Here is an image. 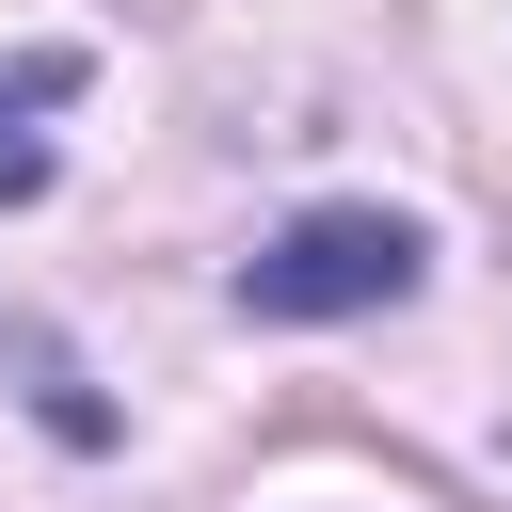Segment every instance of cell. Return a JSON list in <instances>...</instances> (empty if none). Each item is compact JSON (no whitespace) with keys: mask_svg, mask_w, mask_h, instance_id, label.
<instances>
[{"mask_svg":"<svg viewBox=\"0 0 512 512\" xmlns=\"http://www.w3.org/2000/svg\"><path fill=\"white\" fill-rule=\"evenodd\" d=\"M416 272H432V224L352 192V208H304L240 256V320H368V304H416Z\"/></svg>","mask_w":512,"mask_h":512,"instance_id":"obj_1","label":"cell"},{"mask_svg":"<svg viewBox=\"0 0 512 512\" xmlns=\"http://www.w3.org/2000/svg\"><path fill=\"white\" fill-rule=\"evenodd\" d=\"M48 96H80V48H32V64H0V112H48Z\"/></svg>","mask_w":512,"mask_h":512,"instance_id":"obj_2","label":"cell"},{"mask_svg":"<svg viewBox=\"0 0 512 512\" xmlns=\"http://www.w3.org/2000/svg\"><path fill=\"white\" fill-rule=\"evenodd\" d=\"M48 192V144H0V208H32Z\"/></svg>","mask_w":512,"mask_h":512,"instance_id":"obj_3","label":"cell"}]
</instances>
